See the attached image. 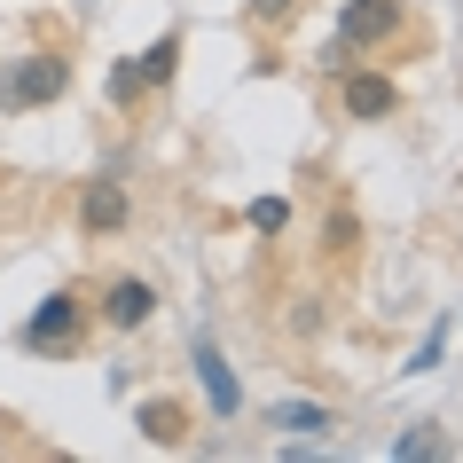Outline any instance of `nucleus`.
<instances>
[{"label":"nucleus","mask_w":463,"mask_h":463,"mask_svg":"<svg viewBox=\"0 0 463 463\" xmlns=\"http://www.w3.org/2000/svg\"><path fill=\"white\" fill-rule=\"evenodd\" d=\"M401 24H409V8H401V0H345V8H338V40L322 48V63H330V71H345L354 55L385 48Z\"/></svg>","instance_id":"nucleus-1"},{"label":"nucleus","mask_w":463,"mask_h":463,"mask_svg":"<svg viewBox=\"0 0 463 463\" xmlns=\"http://www.w3.org/2000/svg\"><path fill=\"white\" fill-rule=\"evenodd\" d=\"M87 298L79 291H48L40 307H32V322H24V345L32 354H79V338H87Z\"/></svg>","instance_id":"nucleus-2"},{"label":"nucleus","mask_w":463,"mask_h":463,"mask_svg":"<svg viewBox=\"0 0 463 463\" xmlns=\"http://www.w3.org/2000/svg\"><path fill=\"white\" fill-rule=\"evenodd\" d=\"M71 87V63L63 55H16L8 71H0V110H40Z\"/></svg>","instance_id":"nucleus-3"},{"label":"nucleus","mask_w":463,"mask_h":463,"mask_svg":"<svg viewBox=\"0 0 463 463\" xmlns=\"http://www.w3.org/2000/svg\"><path fill=\"white\" fill-rule=\"evenodd\" d=\"M338 102H345V118H392V110H401V87H392L385 71H354V63H345Z\"/></svg>","instance_id":"nucleus-4"},{"label":"nucleus","mask_w":463,"mask_h":463,"mask_svg":"<svg viewBox=\"0 0 463 463\" xmlns=\"http://www.w3.org/2000/svg\"><path fill=\"white\" fill-rule=\"evenodd\" d=\"M189 362H196V377H204V401H213V416H236V409H244L236 369H228V354H220L213 338H196V345H189Z\"/></svg>","instance_id":"nucleus-5"},{"label":"nucleus","mask_w":463,"mask_h":463,"mask_svg":"<svg viewBox=\"0 0 463 463\" xmlns=\"http://www.w3.org/2000/svg\"><path fill=\"white\" fill-rule=\"evenodd\" d=\"M95 315L110 322V330H142V322L157 315V291H149L142 275H118V283L102 291V307H95Z\"/></svg>","instance_id":"nucleus-6"},{"label":"nucleus","mask_w":463,"mask_h":463,"mask_svg":"<svg viewBox=\"0 0 463 463\" xmlns=\"http://www.w3.org/2000/svg\"><path fill=\"white\" fill-rule=\"evenodd\" d=\"M79 228H87V236H118V228H126V189L110 181V173L79 189Z\"/></svg>","instance_id":"nucleus-7"},{"label":"nucleus","mask_w":463,"mask_h":463,"mask_svg":"<svg viewBox=\"0 0 463 463\" xmlns=\"http://www.w3.org/2000/svg\"><path fill=\"white\" fill-rule=\"evenodd\" d=\"M134 424H142L149 448H181V439H189V409H181V401H142Z\"/></svg>","instance_id":"nucleus-8"},{"label":"nucleus","mask_w":463,"mask_h":463,"mask_svg":"<svg viewBox=\"0 0 463 463\" xmlns=\"http://www.w3.org/2000/svg\"><path fill=\"white\" fill-rule=\"evenodd\" d=\"M134 71H142V87H165V79L181 71V32H165V40H149V55L134 63Z\"/></svg>","instance_id":"nucleus-9"},{"label":"nucleus","mask_w":463,"mask_h":463,"mask_svg":"<svg viewBox=\"0 0 463 463\" xmlns=\"http://www.w3.org/2000/svg\"><path fill=\"white\" fill-rule=\"evenodd\" d=\"M268 424L275 432H330V409H315V401H275Z\"/></svg>","instance_id":"nucleus-10"},{"label":"nucleus","mask_w":463,"mask_h":463,"mask_svg":"<svg viewBox=\"0 0 463 463\" xmlns=\"http://www.w3.org/2000/svg\"><path fill=\"white\" fill-rule=\"evenodd\" d=\"M392 456H401V463H416V456H448V439H439V424H416V432L392 439Z\"/></svg>","instance_id":"nucleus-11"},{"label":"nucleus","mask_w":463,"mask_h":463,"mask_svg":"<svg viewBox=\"0 0 463 463\" xmlns=\"http://www.w3.org/2000/svg\"><path fill=\"white\" fill-rule=\"evenodd\" d=\"M251 228H260V236H283V228H291V204H283V196H260V204H251Z\"/></svg>","instance_id":"nucleus-12"},{"label":"nucleus","mask_w":463,"mask_h":463,"mask_svg":"<svg viewBox=\"0 0 463 463\" xmlns=\"http://www.w3.org/2000/svg\"><path fill=\"white\" fill-rule=\"evenodd\" d=\"M110 95L134 102V95H142V71H134V63H110Z\"/></svg>","instance_id":"nucleus-13"},{"label":"nucleus","mask_w":463,"mask_h":463,"mask_svg":"<svg viewBox=\"0 0 463 463\" xmlns=\"http://www.w3.org/2000/svg\"><path fill=\"white\" fill-rule=\"evenodd\" d=\"M354 236H362V228H354V213L338 204V213H330V251H354Z\"/></svg>","instance_id":"nucleus-14"},{"label":"nucleus","mask_w":463,"mask_h":463,"mask_svg":"<svg viewBox=\"0 0 463 463\" xmlns=\"http://www.w3.org/2000/svg\"><path fill=\"white\" fill-rule=\"evenodd\" d=\"M283 16H298V0H251V24H283Z\"/></svg>","instance_id":"nucleus-15"}]
</instances>
